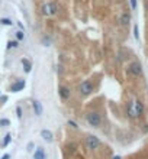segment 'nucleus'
<instances>
[{"instance_id": "obj_19", "label": "nucleus", "mask_w": 148, "mask_h": 159, "mask_svg": "<svg viewBox=\"0 0 148 159\" xmlns=\"http://www.w3.org/2000/svg\"><path fill=\"white\" fill-rule=\"evenodd\" d=\"M16 36H18V39H19V41H22L23 38H25V35H23V32H22V31H19V32L16 34Z\"/></svg>"}, {"instance_id": "obj_22", "label": "nucleus", "mask_w": 148, "mask_h": 159, "mask_svg": "<svg viewBox=\"0 0 148 159\" xmlns=\"http://www.w3.org/2000/svg\"><path fill=\"white\" fill-rule=\"evenodd\" d=\"M131 7H132V9L137 7V0H131Z\"/></svg>"}, {"instance_id": "obj_16", "label": "nucleus", "mask_w": 148, "mask_h": 159, "mask_svg": "<svg viewBox=\"0 0 148 159\" xmlns=\"http://www.w3.org/2000/svg\"><path fill=\"white\" fill-rule=\"evenodd\" d=\"M0 23H1V25H7V26H12V25H13V22H12L10 19H6V18H4V19H0Z\"/></svg>"}, {"instance_id": "obj_25", "label": "nucleus", "mask_w": 148, "mask_h": 159, "mask_svg": "<svg viewBox=\"0 0 148 159\" xmlns=\"http://www.w3.org/2000/svg\"><path fill=\"white\" fill-rule=\"evenodd\" d=\"M32 146H34V145H32V143H29V145H28V150H32Z\"/></svg>"}, {"instance_id": "obj_11", "label": "nucleus", "mask_w": 148, "mask_h": 159, "mask_svg": "<svg viewBox=\"0 0 148 159\" xmlns=\"http://www.w3.org/2000/svg\"><path fill=\"white\" fill-rule=\"evenodd\" d=\"M128 114H129V117H138L137 116V110H135V104L134 103H131L129 106H128Z\"/></svg>"}, {"instance_id": "obj_5", "label": "nucleus", "mask_w": 148, "mask_h": 159, "mask_svg": "<svg viewBox=\"0 0 148 159\" xmlns=\"http://www.w3.org/2000/svg\"><path fill=\"white\" fill-rule=\"evenodd\" d=\"M128 72L131 74V75H141L142 74V68H141V64L139 62H132V64H129V67H128Z\"/></svg>"}, {"instance_id": "obj_6", "label": "nucleus", "mask_w": 148, "mask_h": 159, "mask_svg": "<svg viewBox=\"0 0 148 159\" xmlns=\"http://www.w3.org/2000/svg\"><path fill=\"white\" fill-rule=\"evenodd\" d=\"M58 94H60V97H61L63 100H68L70 96H71V91H70L68 87L61 85V87H58Z\"/></svg>"}, {"instance_id": "obj_12", "label": "nucleus", "mask_w": 148, "mask_h": 159, "mask_svg": "<svg viewBox=\"0 0 148 159\" xmlns=\"http://www.w3.org/2000/svg\"><path fill=\"white\" fill-rule=\"evenodd\" d=\"M45 152H44V149H36L35 150V153H34V159H45Z\"/></svg>"}, {"instance_id": "obj_7", "label": "nucleus", "mask_w": 148, "mask_h": 159, "mask_svg": "<svg viewBox=\"0 0 148 159\" xmlns=\"http://www.w3.org/2000/svg\"><path fill=\"white\" fill-rule=\"evenodd\" d=\"M41 137H42L44 140H46V142H52V140H54L52 132L48 130V129H42V130H41Z\"/></svg>"}, {"instance_id": "obj_27", "label": "nucleus", "mask_w": 148, "mask_h": 159, "mask_svg": "<svg viewBox=\"0 0 148 159\" xmlns=\"http://www.w3.org/2000/svg\"><path fill=\"white\" fill-rule=\"evenodd\" d=\"M144 159H145V158H144Z\"/></svg>"}, {"instance_id": "obj_9", "label": "nucleus", "mask_w": 148, "mask_h": 159, "mask_svg": "<svg viewBox=\"0 0 148 159\" xmlns=\"http://www.w3.org/2000/svg\"><path fill=\"white\" fill-rule=\"evenodd\" d=\"M34 112L36 116H41L42 114V104H41V101H38V100H35L34 101Z\"/></svg>"}, {"instance_id": "obj_4", "label": "nucleus", "mask_w": 148, "mask_h": 159, "mask_svg": "<svg viewBox=\"0 0 148 159\" xmlns=\"http://www.w3.org/2000/svg\"><path fill=\"white\" fill-rule=\"evenodd\" d=\"M79 90H80V94H83V96H89L91 91H93V84H91L90 81H83V82L80 84Z\"/></svg>"}, {"instance_id": "obj_10", "label": "nucleus", "mask_w": 148, "mask_h": 159, "mask_svg": "<svg viewBox=\"0 0 148 159\" xmlns=\"http://www.w3.org/2000/svg\"><path fill=\"white\" fill-rule=\"evenodd\" d=\"M22 65H23V68H25V72H31V69H32V64H31V61H29V59L22 58Z\"/></svg>"}, {"instance_id": "obj_1", "label": "nucleus", "mask_w": 148, "mask_h": 159, "mask_svg": "<svg viewBox=\"0 0 148 159\" xmlns=\"http://www.w3.org/2000/svg\"><path fill=\"white\" fill-rule=\"evenodd\" d=\"M86 120H87V123L90 126H93V127H99L100 123H102V117H100V114L97 113V112H90V113H87Z\"/></svg>"}, {"instance_id": "obj_3", "label": "nucleus", "mask_w": 148, "mask_h": 159, "mask_svg": "<svg viewBox=\"0 0 148 159\" xmlns=\"http://www.w3.org/2000/svg\"><path fill=\"white\" fill-rule=\"evenodd\" d=\"M86 146L89 149H96L100 146V140H99V137L97 136H93V135H90V136L86 137Z\"/></svg>"}, {"instance_id": "obj_8", "label": "nucleus", "mask_w": 148, "mask_h": 159, "mask_svg": "<svg viewBox=\"0 0 148 159\" xmlns=\"http://www.w3.org/2000/svg\"><path fill=\"white\" fill-rule=\"evenodd\" d=\"M25 88V81L23 80H19V81H16L15 84H12V91L13 93H18V91H21Z\"/></svg>"}, {"instance_id": "obj_26", "label": "nucleus", "mask_w": 148, "mask_h": 159, "mask_svg": "<svg viewBox=\"0 0 148 159\" xmlns=\"http://www.w3.org/2000/svg\"><path fill=\"white\" fill-rule=\"evenodd\" d=\"M113 159H121V156H113Z\"/></svg>"}, {"instance_id": "obj_18", "label": "nucleus", "mask_w": 148, "mask_h": 159, "mask_svg": "<svg viewBox=\"0 0 148 159\" xmlns=\"http://www.w3.org/2000/svg\"><path fill=\"white\" fill-rule=\"evenodd\" d=\"M9 125H10V122L7 119H0V126H9Z\"/></svg>"}, {"instance_id": "obj_21", "label": "nucleus", "mask_w": 148, "mask_h": 159, "mask_svg": "<svg viewBox=\"0 0 148 159\" xmlns=\"http://www.w3.org/2000/svg\"><path fill=\"white\" fill-rule=\"evenodd\" d=\"M16 113H18V117H19V119L22 117V110H21V107H18V109H16Z\"/></svg>"}, {"instance_id": "obj_15", "label": "nucleus", "mask_w": 148, "mask_h": 159, "mask_svg": "<svg viewBox=\"0 0 148 159\" xmlns=\"http://www.w3.org/2000/svg\"><path fill=\"white\" fill-rule=\"evenodd\" d=\"M10 140H12V135H10V133H7V135L4 136V140H3V146L6 148V146L10 143Z\"/></svg>"}, {"instance_id": "obj_2", "label": "nucleus", "mask_w": 148, "mask_h": 159, "mask_svg": "<svg viewBox=\"0 0 148 159\" xmlns=\"http://www.w3.org/2000/svg\"><path fill=\"white\" fill-rule=\"evenodd\" d=\"M57 4L55 3H45L42 6V15L45 16H51V15H55L57 13Z\"/></svg>"}, {"instance_id": "obj_23", "label": "nucleus", "mask_w": 148, "mask_h": 159, "mask_svg": "<svg viewBox=\"0 0 148 159\" xmlns=\"http://www.w3.org/2000/svg\"><path fill=\"white\" fill-rule=\"evenodd\" d=\"M0 159H10V155H9V153H6V155H3Z\"/></svg>"}, {"instance_id": "obj_20", "label": "nucleus", "mask_w": 148, "mask_h": 159, "mask_svg": "<svg viewBox=\"0 0 148 159\" xmlns=\"http://www.w3.org/2000/svg\"><path fill=\"white\" fill-rule=\"evenodd\" d=\"M68 126L74 127V129H77V127H79V126H77V123H76V122H73V120H68Z\"/></svg>"}, {"instance_id": "obj_14", "label": "nucleus", "mask_w": 148, "mask_h": 159, "mask_svg": "<svg viewBox=\"0 0 148 159\" xmlns=\"http://www.w3.org/2000/svg\"><path fill=\"white\" fill-rule=\"evenodd\" d=\"M129 20H131V16H129L128 13H124V15L121 16V23H122V25H128Z\"/></svg>"}, {"instance_id": "obj_17", "label": "nucleus", "mask_w": 148, "mask_h": 159, "mask_svg": "<svg viewBox=\"0 0 148 159\" xmlns=\"http://www.w3.org/2000/svg\"><path fill=\"white\" fill-rule=\"evenodd\" d=\"M19 44H18V41H10L9 44H7V48H18Z\"/></svg>"}, {"instance_id": "obj_24", "label": "nucleus", "mask_w": 148, "mask_h": 159, "mask_svg": "<svg viewBox=\"0 0 148 159\" xmlns=\"http://www.w3.org/2000/svg\"><path fill=\"white\" fill-rule=\"evenodd\" d=\"M135 38L138 39V26H135Z\"/></svg>"}, {"instance_id": "obj_13", "label": "nucleus", "mask_w": 148, "mask_h": 159, "mask_svg": "<svg viewBox=\"0 0 148 159\" xmlns=\"http://www.w3.org/2000/svg\"><path fill=\"white\" fill-rule=\"evenodd\" d=\"M135 104V110H137V116H141V114L144 113V104L141 101H134Z\"/></svg>"}]
</instances>
